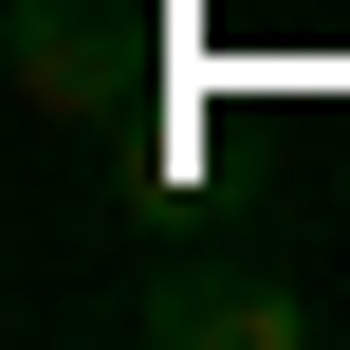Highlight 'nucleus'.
Here are the masks:
<instances>
[{"instance_id":"f257e3e1","label":"nucleus","mask_w":350,"mask_h":350,"mask_svg":"<svg viewBox=\"0 0 350 350\" xmlns=\"http://www.w3.org/2000/svg\"><path fill=\"white\" fill-rule=\"evenodd\" d=\"M129 332H166V350H295V332H314V295L258 277V258H166V277L129 295Z\"/></svg>"},{"instance_id":"f03ea898","label":"nucleus","mask_w":350,"mask_h":350,"mask_svg":"<svg viewBox=\"0 0 350 350\" xmlns=\"http://www.w3.org/2000/svg\"><path fill=\"white\" fill-rule=\"evenodd\" d=\"M0 55H18V92H37L55 129L129 111V18H111V0H18V37H0Z\"/></svg>"}]
</instances>
